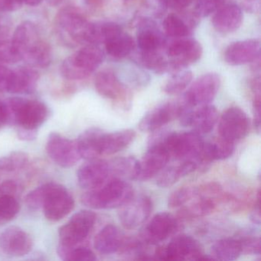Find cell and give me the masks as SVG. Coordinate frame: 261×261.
Here are the masks:
<instances>
[{"instance_id":"1","label":"cell","mask_w":261,"mask_h":261,"mask_svg":"<svg viewBox=\"0 0 261 261\" xmlns=\"http://www.w3.org/2000/svg\"><path fill=\"white\" fill-rule=\"evenodd\" d=\"M132 186L121 178H114L82 196L83 204L90 208L113 209L121 207L134 197Z\"/></svg>"},{"instance_id":"2","label":"cell","mask_w":261,"mask_h":261,"mask_svg":"<svg viewBox=\"0 0 261 261\" xmlns=\"http://www.w3.org/2000/svg\"><path fill=\"white\" fill-rule=\"evenodd\" d=\"M56 25L62 37L69 42L97 45L95 24L88 22L74 7L62 9L56 16Z\"/></svg>"},{"instance_id":"3","label":"cell","mask_w":261,"mask_h":261,"mask_svg":"<svg viewBox=\"0 0 261 261\" xmlns=\"http://www.w3.org/2000/svg\"><path fill=\"white\" fill-rule=\"evenodd\" d=\"M10 120L22 129L37 130L48 118L46 105L36 100L12 97L6 101Z\"/></svg>"},{"instance_id":"4","label":"cell","mask_w":261,"mask_h":261,"mask_svg":"<svg viewBox=\"0 0 261 261\" xmlns=\"http://www.w3.org/2000/svg\"><path fill=\"white\" fill-rule=\"evenodd\" d=\"M103 59V51L97 45H88L62 62L61 73L68 80H82L99 68Z\"/></svg>"},{"instance_id":"5","label":"cell","mask_w":261,"mask_h":261,"mask_svg":"<svg viewBox=\"0 0 261 261\" xmlns=\"http://www.w3.org/2000/svg\"><path fill=\"white\" fill-rule=\"evenodd\" d=\"M204 144L201 135L194 130L180 133L166 131L162 146L175 160H193L198 164Z\"/></svg>"},{"instance_id":"6","label":"cell","mask_w":261,"mask_h":261,"mask_svg":"<svg viewBox=\"0 0 261 261\" xmlns=\"http://www.w3.org/2000/svg\"><path fill=\"white\" fill-rule=\"evenodd\" d=\"M97 30L100 43L105 44L107 53L111 57L124 59L134 51L135 41L117 24L114 22L97 24Z\"/></svg>"},{"instance_id":"7","label":"cell","mask_w":261,"mask_h":261,"mask_svg":"<svg viewBox=\"0 0 261 261\" xmlns=\"http://www.w3.org/2000/svg\"><path fill=\"white\" fill-rule=\"evenodd\" d=\"M97 219L94 212L82 210L74 214L70 221L59 228V245L73 247L83 242L94 227Z\"/></svg>"},{"instance_id":"8","label":"cell","mask_w":261,"mask_h":261,"mask_svg":"<svg viewBox=\"0 0 261 261\" xmlns=\"http://www.w3.org/2000/svg\"><path fill=\"white\" fill-rule=\"evenodd\" d=\"M154 256L155 259L163 260H201L204 253L197 240L181 234L174 238L168 245L158 247Z\"/></svg>"},{"instance_id":"9","label":"cell","mask_w":261,"mask_h":261,"mask_svg":"<svg viewBox=\"0 0 261 261\" xmlns=\"http://www.w3.org/2000/svg\"><path fill=\"white\" fill-rule=\"evenodd\" d=\"M201 44L191 38H178L166 50L169 72H177L198 62L202 56Z\"/></svg>"},{"instance_id":"10","label":"cell","mask_w":261,"mask_h":261,"mask_svg":"<svg viewBox=\"0 0 261 261\" xmlns=\"http://www.w3.org/2000/svg\"><path fill=\"white\" fill-rule=\"evenodd\" d=\"M192 109L186 105L182 97L176 100L166 102L149 111L142 118L139 128L143 132H153L181 117V114Z\"/></svg>"},{"instance_id":"11","label":"cell","mask_w":261,"mask_h":261,"mask_svg":"<svg viewBox=\"0 0 261 261\" xmlns=\"http://www.w3.org/2000/svg\"><path fill=\"white\" fill-rule=\"evenodd\" d=\"M74 204V198L66 188L59 183L51 182L42 208L45 218L56 222L69 215Z\"/></svg>"},{"instance_id":"12","label":"cell","mask_w":261,"mask_h":261,"mask_svg":"<svg viewBox=\"0 0 261 261\" xmlns=\"http://www.w3.org/2000/svg\"><path fill=\"white\" fill-rule=\"evenodd\" d=\"M48 157L58 166L71 168L82 158L77 142L70 140L58 133L50 134L45 146Z\"/></svg>"},{"instance_id":"13","label":"cell","mask_w":261,"mask_h":261,"mask_svg":"<svg viewBox=\"0 0 261 261\" xmlns=\"http://www.w3.org/2000/svg\"><path fill=\"white\" fill-rule=\"evenodd\" d=\"M221 86V77L216 73H207L198 77L182 96L186 105L192 108L208 105L216 97Z\"/></svg>"},{"instance_id":"14","label":"cell","mask_w":261,"mask_h":261,"mask_svg":"<svg viewBox=\"0 0 261 261\" xmlns=\"http://www.w3.org/2000/svg\"><path fill=\"white\" fill-rule=\"evenodd\" d=\"M180 228L178 218L168 212H160L143 227L140 238L145 244H157L175 234Z\"/></svg>"},{"instance_id":"15","label":"cell","mask_w":261,"mask_h":261,"mask_svg":"<svg viewBox=\"0 0 261 261\" xmlns=\"http://www.w3.org/2000/svg\"><path fill=\"white\" fill-rule=\"evenodd\" d=\"M250 127V120L241 108L231 107L226 110L218 123L219 137L234 143L244 138Z\"/></svg>"},{"instance_id":"16","label":"cell","mask_w":261,"mask_h":261,"mask_svg":"<svg viewBox=\"0 0 261 261\" xmlns=\"http://www.w3.org/2000/svg\"><path fill=\"white\" fill-rule=\"evenodd\" d=\"M152 200L147 195L134 196L119 207L118 218L122 226L128 230L137 228L150 216Z\"/></svg>"},{"instance_id":"17","label":"cell","mask_w":261,"mask_h":261,"mask_svg":"<svg viewBox=\"0 0 261 261\" xmlns=\"http://www.w3.org/2000/svg\"><path fill=\"white\" fill-rule=\"evenodd\" d=\"M112 175L111 163L106 160H88L79 168L77 181L82 189L92 190L103 186Z\"/></svg>"},{"instance_id":"18","label":"cell","mask_w":261,"mask_h":261,"mask_svg":"<svg viewBox=\"0 0 261 261\" xmlns=\"http://www.w3.org/2000/svg\"><path fill=\"white\" fill-rule=\"evenodd\" d=\"M33 247L31 235L21 227L12 226L0 236V250L7 256L20 257L28 254Z\"/></svg>"},{"instance_id":"19","label":"cell","mask_w":261,"mask_h":261,"mask_svg":"<svg viewBox=\"0 0 261 261\" xmlns=\"http://www.w3.org/2000/svg\"><path fill=\"white\" fill-rule=\"evenodd\" d=\"M94 86L102 97L117 103H127L130 98L129 89L111 70H103L97 73L94 80Z\"/></svg>"},{"instance_id":"20","label":"cell","mask_w":261,"mask_h":261,"mask_svg":"<svg viewBox=\"0 0 261 261\" xmlns=\"http://www.w3.org/2000/svg\"><path fill=\"white\" fill-rule=\"evenodd\" d=\"M180 123L186 127H192L200 135L210 133L216 124L218 113L215 107L205 105L192 111L187 110L181 114Z\"/></svg>"},{"instance_id":"21","label":"cell","mask_w":261,"mask_h":261,"mask_svg":"<svg viewBox=\"0 0 261 261\" xmlns=\"http://www.w3.org/2000/svg\"><path fill=\"white\" fill-rule=\"evenodd\" d=\"M258 59H260V42L257 39L233 42L224 53V60L231 66L253 63Z\"/></svg>"},{"instance_id":"22","label":"cell","mask_w":261,"mask_h":261,"mask_svg":"<svg viewBox=\"0 0 261 261\" xmlns=\"http://www.w3.org/2000/svg\"><path fill=\"white\" fill-rule=\"evenodd\" d=\"M37 27L30 21L22 22L15 30L12 38L11 45L13 49L23 60L30 53L36 49L43 42Z\"/></svg>"},{"instance_id":"23","label":"cell","mask_w":261,"mask_h":261,"mask_svg":"<svg viewBox=\"0 0 261 261\" xmlns=\"http://www.w3.org/2000/svg\"><path fill=\"white\" fill-rule=\"evenodd\" d=\"M170 159L169 152L163 146H148L147 152L139 161L140 170L137 180L146 181L155 176L166 167Z\"/></svg>"},{"instance_id":"24","label":"cell","mask_w":261,"mask_h":261,"mask_svg":"<svg viewBox=\"0 0 261 261\" xmlns=\"http://www.w3.org/2000/svg\"><path fill=\"white\" fill-rule=\"evenodd\" d=\"M242 22V10L235 4L221 6L215 12L212 19L214 29L221 34H229L237 31Z\"/></svg>"},{"instance_id":"25","label":"cell","mask_w":261,"mask_h":261,"mask_svg":"<svg viewBox=\"0 0 261 261\" xmlns=\"http://www.w3.org/2000/svg\"><path fill=\"white\" fill-rule=\"evenodd\" d=\"M137 43L141 51H159L166 39L154 21L143 19L137 25Z\"/></svg>"},{"instance_id":"26","label":"cell","mask_w":261,"mask_h":261,"mask_svg":"<svg viewBox=\"0 0 261 261\" xmlns=\"http://www.w3.org/2000/svg\"><path fill=\"white\" fill-rule=\"evenodd\" d=\"M39 74L31 68H20L12 70L7 92L16 94H32L37 88Z\"/></svg>"},{"instance_id":"27","label":"cell","mask_w":261,"mask_h":261,"mask_svg":"<svg viewBox=\"0 0 261 261\" xmlns=\"http://www.w3.org/2000/svg\"><path fill=\"white\" fill-rule=\"evenodd\" d=\"M123 241V235L117 227L108 224L96 235L94 247L100 253L112 254L121 248Z\"/></svg>"},{"instance_id":"28","label":"cell","mask_w":261,"mask_h":261,"mask_svg":"<svg viewBox=\"0 0 261 261\" xmlns=\"http://www.w3.org/2000/svg\"><path fill=\"white\" fill-rule=\"evenodd\" d=\"M136 137L135 131L123 129L102 136L100 143V155H113L129 146Z\"/></svg>"},{"instance_id":"29","label":"cell","mask_w":261,"mask_h":261,"mask_svg":"<svg viewBox=\"0 0 261 261\" xmlns=\"http://www.w3.org/2000/svg\"><path fill=\"white\" fill-rule=\"evenodd\" d=\"M103 134L105 132L98 128H91L79 136L76 142L82 158L91 160L100 156V143Z\"/></svg>"},{"instance_id":"30","label":"cell","mask_w":261,"mask_h":261,"mask_svg":"<svg viewBox=\"0 0 261 261\" xmlns=\"http://www.w3.org/2000/svg\"><path fill=\"white\" fill-rule=\"evenodd\" d=\"M234 150V143L221 137L208 143H204L199 163L205 164L214 160H224L231 156Z\"/></svg>"},{"instance_id":"31","label":"cell","mask_w":261,"mask_h":261,"mask_svg":"<svg viewBox=\"0 0 261 261\" xmlns=\"http://www.w3.org/2000/svg\"><path fill=\"white\" fill-rule=\"evenodd\" d=\"M198 167V164L193 160H182V163L176 166H169L164 169L156 179L157 186L161 188L170 187L183 177L192 173Z\"/></svg>"},{"instance_id":"32","label":"cell","mask_w":261,"mask_h":261,"mask_svg":"<svg viewBox=\"0 0 261 261\" xmlns=\"http://www.w3.org/2000/svg\"><path fill=\"white\" fill-rule=\"evenodd\" d=\"M194 199H195V201L192 204L183 207L178 212V219H192L199 217L207 216L216 210L218 202H220L218 200L215 198L204 197H198Z\"/></svg>"},{"instance_id":"33","label":"cell","mask_w":261,"mask_h":261,"mask_svg":"<svg viewBox=\"0 0 261 261\" xmlns=\"http://www.w3.org/2000/svg\"><path fill=\"white\" fill-rule=\"evenodd\" d=\"M241 253L242 249L238 240L222 239L212 245L210 256L215 260L232 261L238 259Z\"/></svg>"},{"instance_id":"34","label":"cell","mask_w":261,"mask_h":261,"mask_svg":"<svg viewBox=\"0 0 261 261\" xmlns=\"http://www.w3.org/2000/svg\"><path fill=\"white\" fill-rule=\"evenodd\" d=\"M197 24L195 21H186L178 15L171 13L165 18L163 27L168 36L178 39L189 37L192 34V28Z\"/></svg>"},{"instance_id":"35","label":"cell","mask_w":261,"mask_h":261,"mask_svg":"<svg viewBox=\"0 0 261 261\" xmlns=\"http://www.w3.org/2000/svg\"><path fill=\"white\" fill-rule=\"evenodd\" d=\"M112 175L121 179H137L140 170V163L134 157H120L110 162Z\"/></svg>"},{"instance_id":"36","label":"cell","mask_w":261,"mask_h":261,"mask_svg":"<svg viewBox=\"0 0 261 261\" xmlns=\"http://www.w3.org/2000/svg\"><path fill=\"white\" fill-rule=\"evenodd\" d=\"M139 63L157 74L169 72V62L159 51H141L138 58Z\"/></svg>"},{"instance_id":"37","label":"cell","mask_w":261,"mask_h":261,"mask_svg":"<svg viewBox=\"0 0 261 261\" xmlns=\"http://www.w3.org/2000/svg\"><path fill=\"white\" fill-rule=\"evenodd\" d=\"M192 79L193 74L189 70L177 71L166 82L163 91L169 95L180 94L190 85Z\"/></svg>"},{"instance_id":"38","label":"cell","mask_w":261,"mask_h":261,"mask_svg":"<svg viewBox=\"0 0 261 261\" xmlns=\"http://www.w3.org/2000/svg\"><path fill=\"white\" fill-rule=\"evenodd\" d=\"M58 254L61 259L65 261H94L97 259L95 253L88 247H58Z\"/></svg>"},{"instance_id":"39","label":"cell","mask_w":261,"mask_h":261,"mask_svg":"<svg viewBox=\"0 0 261 261\" xmlns=\"http://www.w3.org/2000/svg\"><path fill=\"white\" fill-rule=\"evenodd\" d=\"M30 161L28 154L22 151H16L0 158V170L4 172H16L27 166Z\"/></svg>"},{"instance_id":"40","label":"cell","mask_w":261,"mask_h":261,"mask_svg":"<svg viewBox=\"0 0 261 261\" xmlns=\"http://www.w3.org/2000/svg\"><path fill=\"white\" fill-rule=\"evenodd\" d=\"M20 211V205L14 196H0V225L14 219Z\"/></svg>"},{"instance_id":"41","label":"cell","mask_w":261,"mask_h":261,"mask_svg":"<svg viewBox=\"0 0 261 261\" xmlns=\"http://www.w3.org/2000/svg\"><path fill=\"white\" fill-rule=\"evenodd\" d=\"M195 197L196 187L180 188L171 194L168 200V205L170 207H181Z\"/></svg>"},{"instance_id":"42","label":"cell","mask_w":261,"mask_h":261,"mask_svg":"<svg viewBox=\"0 0 261 261\" xmlns=\"http://www.w3.org/2000/svg\"><path fill=\"white\" fill-rule=\"evenodd\" d=\"M51 182L45 183L34 190L31 191L25 197L27 205L31 210L36 211L42 208L45 196L50 187Z\"/></svg>"},{"instance_id":"43","label":"cell","mask_w":261,"mask_h":261,"mask_svg":"<svg viewBox=\"0 0 261 261\" xmlns=\"http://www.w3.org/2000/svg\"><path fill=\"white\" fill-rule=\"evenodd\" d=\"M195 1L193 13L198 19L207 17L215 13L221 6L224 0H194Z\"/></svg>"},{"instance_id":"44","label":"cell","mask_w":261,"mask_h":261,"mask_svg":"<svg viewBox=\"0 0 261 261\" xmlns=\"http://www.w3.org/2000/svg\"><path fill=\"white\" fill-rule=\"evenodd\" d=\"M241 243L242 253L247 254H260V239L259 237L247 236L239 240Z\"/></svg>"},{"instance_id":"45","label":"cell","mask_w":261,"mask_h":261,"mask_svg":"<svg viewBox=\"0 0 261 261\" xmlns=\"http://www.w3.org/2000/svg\"><path fill=\"white\" fill-rule=\"evenodd\" d=\"M21 60L19 55L13 49L10 40L3 43L0 45V64L16 63Z\"/></svg>"},{"instance_id":"46","label":"cell","mask_w":261,"mask_h":261,"mask_svg":"<svg viewBox=\"0 0 261 261\" xmlns=\"http://www.w3.org/2000/svg\"><path fill=\"white\" fill-rule=\"evenodd\" d=\"M19 184L14 180H7L0 185V196H14L19 192Z\"/></svg>"},{"instance_id":"47","label":"cell","mask_w":261,"mask_h":261,"mask_svg":"<svg viewBox=\"0 0 261 261\" xmlns=\"http://www.w3.org/2000/svg\"><path fill=\"white\" fill-rule=\"evenodd\" d=\"M193 2L194 0H160L163 7L175 10H184Z\"/></svg>"},{"instance_id":"48","label":"cell","mask_w":261,"mask_h":261,"mask_svg":"<svg viewBox=\"0 0 261 261\" xmlns=\"http://www.w3.org/2000/svg\"><path fill=\"white\" fill-rule=\"evenodd\" d=\"M24 0H0V12H13L19 10Z\"/></svg>"},{"instance_id":"49","label":"cell","mask_w":261,"mask_h":261,"mask_svg":"<svg viewBox=\"0 0 261 261\" xmlns=\"http://www.w3.org/2000/svg\"><path fill=\"white\" fill-rule=\"evenodd\" d=\"M12 70L0 64V93L7 92Z\"/></svg>"},{"instance_id":"50","label":"cell","mask_w":261,"mask_h":261,"mask_svg":"<svg viewBox=\"0 0 261 261\" xmlns=\"http://www.w3.org/2000/svg\"><path fill=\"white\" fill-rule=\"evenodd\" d=\"M253 113H254V121L257 131L259 132L260 127V93L254 94L253 97Z\"/></svg>"},{"instance_id":"51","label":"cell","mask_w":261,"mask_h":261,"mask_svg":"<svg viewBox=\"0 0 261 261\" xmlns=\"http://www.w3.org/2000/svg\"><path fill=\"white\" fill-rule=\"evenodd\" d=\"M10 120L8 108L6 102L0 100V129L4 128Z\"/></svg>"},{"instance_id":"52","label":"cell","mask_w":261,"mask_h":261,"mask_svg":"<svg viewBox=\"0 0 261 261\" xmlns=\"http://www.w3.org/2000/svg\"><path fill=\"white\" fill-rule=\"evenodd\" d=\"M250 220L254 224H260V193H259V192L257 194L256 206H255L252 213L250 214Z\"/></svg>"},{"instance_id":"53","label":"cell","mask_w":261,"mask_h":261,"mask_svg":"<svg viewBox=\"0 0 261 261\" xmlns=\"http://www.w3.org/2000/svg\"><path fill=\"white\" fill-rule=\"evenodd\" d=\"M36 132L37 130H30V129H22L19 128L18 130V135H19V139L25 141H31V140H35L36 137Z\"/></svg>"},{"instance_id":"54","label":"cell","mask_w":261,"mask_h":261,"mask_svg":"<svg viewBox=\"0 0 261 261\" xmlns=\"http://www.w3.org/2000/svg\"><path fill=\"white\" fill-rule=\"evenodd\" d=\"M9 36H10V30L8 27L0 24V45L9 40Z\"/></svg>"},{"instance_id":"55","label":"cell","mask_w":261,"mask_h":261,"mask_svg":"<svg viewBox=\"0 0 261 261\" xmlns=\"http://www.w3.org/2000/svg\"><path fill=\"white\" fill-rule=\"evenodd\" d=\"M85 1L91 7L97 8V7H101L103 0H85Z\"/></svg>"},{"instance_id":"56","label":"cell","mask_w":261,"mask_h":261,"mask_svg":"<svg viewBox=\"0 0 261 261\" xmlns=\"http://www.w3.org/2000/svg\"><path fill=\"white\" fill-rule=\"evenodd\" d=\"M42 1L43 0H24V3L30 7H36L42 4Z\"/></svg>"},{"instance_id":"57","label":"cell","mask_w":261,"mask_h":261,"mask_svg":"<svg viewBox=\"0 0 261 261\" xmlns=\"http://www.w3.org/2000/svg\"><path fill=\"white\" fill-rule=\"evenodd\" d=\"M48 1H49L50 4H53V5H57L62 0H48Z\"/></svg>"}]
</instances>
